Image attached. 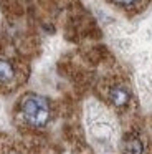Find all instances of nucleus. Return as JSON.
<instances>
[{
	"label": "nucleus",
	"mask_w": 152,
	"mask_h": 154,
	"mask_svg": "<svg viewBox=\"0 0 152 154\" xmlns=\"http://www.w3.org/2000/svg\"><path fill=\"white\" fill-rule=\"evenodd\" d=\"M20 111L23 119L33 128H43L51 118L50 101L40 94H26L22 100Z\"/></svg>",
	"instance_id": "nucleus-1"
},
{
	"label": "nucleus",
	"mask_w": 152,
	"mask_h": 154,
	"mask_svg": "<svg viewBox=\"0 0 152 154\" xmlns=\"http://www.w3.org/2000/svg\"><path fill=\"white\" fill-rule=\"evenodd\" d=\"M109 101L117 108L126 106L131 101V90L126 85H116L109 90Z\"/></svg>",
	"instance_id": "nucleus-2"
},
{
	"label": "nucleus",
	"mask_w": 152,
	"mask_h": 154,
	"mask_svg": "<svg viewBox=\"0 0 152 154\" xmlns=\"http://www.w3.org/2000/svg\"><path fill=\"white\" fill-rule=\"evenodd\" d=\"M137 85H139V91H141L142 98L145 101L152 100V76L147 73H142L137 80Z\"/></svg>",
	"instance_id": "nucleus-3"
},
{
	"label": "nucleus",
	"mask_w": 152,
	"mask_h": 154,
	"mask_svg": "<svg viewBox=\"0 0 152 154\" xmlns=\"http://www.w3.org/2000/svg\"><path fill=\"white\" fill-rule=\"evenodd\" d=\"M15 78V68L8 60L0 58V83H10Z\"/></svg>",
	"instance_id": "nucleus-4"
},
{
	"label": "nucleus",
	"mask_w": 152,
	"mask_h": 154,
	"mask_svg": "<svg viewBox=\"0 0 152 154\" xmlns=\"http://www.w3.org/2000/svg\"><path fill=\"white\" fill-rule=\"evenodd\" d=\"M142 141L135 136H131L124 141V154H142Z\"/></svg>",
	"instance_id": "nucleus-5"
},
{
	"label": "nucleus",
	"mask_w": 152,
	"mask_h": 154,
	"mask_svg": "<svg viewBox=\"0 0 152 154\" xmlns=\"http://www.w3.org/2000/svg\"><path fill=\"white\" fill-rule=\"evenodd\" d=\"M114 4L121 5V7H132L134 4H137L139 0H112Z\"/></svg>",
	"instance_id": "nucleus-6"
},
{
	"label": "nucleus",
	"mask_w": 152,
	"mask_h": 154,
	"mask_svg": "<svg viewBox=\"0 0 152 154\" xmlns=\"http://www.w3.org/2000/svg\"><path fill=\"white\" fill-rule=\"evenodd\" d=\"M8 154H18V152H8Z\"/></svg>",
	"instance_id": "nucleus-7"
}]
</instances>
